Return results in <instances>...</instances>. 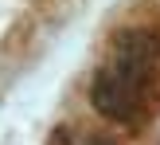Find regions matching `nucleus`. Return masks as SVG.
<instances>
[{"label": "nucleus", "instance_id": "1", "mask_svg": "<svg viewBox=\"0 0 160 145\" xmlns=\"http://www.w3.org/2000/svg\"><path fill=\"white\" fill-rule=\"evenodd\" d=\"M90 102L106 122L117 126H137L145 122V114L152 106V78L145 75H133V71L117 67V63H102L98 75L90 83Z\"/></svg>", "mask_w": 160, "mask_h": 145}, {"label": "nucleus", "instance_id": "2", "mask_svg": "<svg viewBox=\"0 0 160 145\" xmlns=\"http://www.w3.org/2000/svg\"><path fill=\"white\" fill-rule=\"evenodd\" d=\"M70 145H117V137H109V133H82V137H74Z\"/></svg>", "mask_w": 160, "mask_h": 145}]
</instances>
